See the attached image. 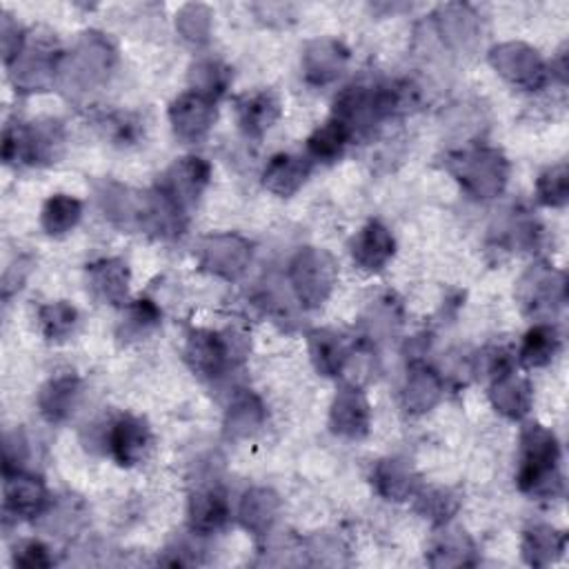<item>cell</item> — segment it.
I'll list each match as a JSON object with an SVG mask.
<instances>
[{
    "label": "cell",
    "mask_w": 569,
    "mask_h": 569,
    "mask_svg": "<svg viewBox=\"0 0 569 569\" xmlns=\"http://www.w3.org/2000/svg\"><path fill=\"white\" fill-rule=\"evenodd\" d=\"M558 351H560L558 329L549 322H538L525 333L518 351V360L527 369H538V367H547Z\"/></svg>",
    "instance_id": "obj_32"
},
{
    "label": "cell",
    "mask_w": 569,
    "mask_h": 569,
    "mask_svg": "<svg viewBox=\"0 0 569 569\" xmlns=\"http://www.w3.org/2000/svg\"><path fill=\"white\" fill-rule=\"evenodd\" d=\"M516 298L525 313L549 318L565 302V278L547 264H533L518 282Z\"/></svg>",
    "instance_id": "obj_7"
},
{
    "label": "cell",
    "mask_w": 569,
    "mask_h": 569,
    "mask_svg": "<svg viewBox=\"0 0 569 569\" xmlns=\"http://www.w3.org/2000/svg\"><path fill=\"white\" fill-rule=\"evenodd\" d=\"M82 398V382L76 373L64 371L51 376L38 391V409L51 425H60L73 416Z\"/></svg>",
    "instance_id": "obj_15"
},
{
    "label": "cell",
    "mask_w": 569,
    "mask_h": 569,
    "mask_svg": "<svg viewBox=\"0 0 569 569\" xmlns=\"http://www.w3.org/2000/svg\"><path fill=\"white\" fill-rule=\"evenodd\" d=\"M516 482L522 493L533 498H556L560 493V445L553 431L540 425H527L522 429Z\"/></svg>",
    "instance_id": "obj_1"
},
{
    "label": "cell",
    "mask_w": 569,
    "mask_h": 569,
    "mask_svg": "<svg viewBox=\"0 0 569 569\" xmlns=\"http://www.w3.org/2000/svg\"><path fill=\"white\" fill-rule=\"evenodd\" d=\"M182 353L189 369L204 380H213L222 376L236 362L224 331L220 333L209 329L189 331Z\"/></svg>",
    "instance_id": "obj_9"
},
{
    "label": "cell",
    "mask_w": 569,
    "mask_h": 569,
    "mask_svg": "<svg viewBox=\"0 0 569 569\" xmlns=\"http://www.w3.org/2000/svg\"><path fill=\"white\" fill-rule=\"evenodd\" d=\"M200 267L224 280H236L244 273L251 260V247L240 236L216 233L207 236L198 249Z\"/></svg>",
    "instance_id": "obj_11"
},
{
    "label": "cell",
    "mask_w": 569,
    "mask_h": 569,
    "mask_svg": "<svg viewBox=\"0 0 569 569\" xmlns=\"http://www.w3.org/2000/svg\"><path fill=\"white\" fill-rule=\"evenodd\" d=\"M160 316L162 313H160V309L153 300H149V298L133 300L124 311L118 336L127 342L129 340H140L144 336H149L160 325Z\"/></svg>",
    "instance_id": "obj_36"
},
{
    "label": "cell",
    "mask_w": 569,
    "mask_h": 569,
    "mask_svg": "<svg viewBox=\"0 0 569 569\" xmlns=\"http://www.w3.org/2000/svg\"><path fill=\"white\" fill-rule=\"evenodd\" d=\"M231 516L227 493L218 485L200 487L189 498V527L193 533L207 536L227 525Z\"/></svg>",
    "instance_id": "obj_20"
},
{
    "label": "cell",
    "mask_w": 569,
    "mask_h": 569,
    "mask_svg": "<svg viewBox=\"0 0 569 569\" xmlns=\"http://www.w3.org/2000/svg\"><path fill=\"white\" fill-rule=\"evenodd\" d=\"M169 122L176 138L184 142H198L216 122V100L189 89L171 102Z\"/></svg>",
    "instance_id": "obj_13"
},
{
    "label": "cell",
    "mask_w": 569,
    "mask_h": 569,
    "mask_svg": "<svg viewBox=\"0 0 569 569\" xmlns=\"http://www.w3.org/2000/svg\"><path fill=\"white\" fill-rule=\"evenodd\" d=\"M178 29L191 42H204L209 33V11L202 4H189L178 16Z\"/></svg>",
    "instance_id": "obj_41"
},
{
    "label": "cell",
    "mask_w": 569,
    "mask_h": 569,
    "mask_svg": "<svg viewBox=\"0 0 569 569\" xmlns=\"http://www.w3.org/2000/svg\"><path fill=\"white\" fill-rule=\"evenodd\" d=\"M307 553L313 558L318 565H338L340 556L345 553V547L338 536L329 533H316L307 540Z\"/></svg>",
    "instance_id": "obj_43"
},
{
    "label": "cell",
    "mask_w": 569,
    "mask_h": 569,
    "mask_svg": "<svg viewBox=\"0 0 569 569\" xmlns=\"http://www.w3.org/2000/svg\"><path fill=\"white\" fill-rule=\"evenodd\" d=\"M191 91L216 100L229 84V69L218 60H200L191 69Z\"/></svg>",
    "instance_id": "obj_37"
},
{
    "label": "cell",
    "mask_w": 569,
    "mask_h": 569,
    "mask_svg": "<svg viewBox=\"0 0 569 569\" xmlns=\"http://www.w3.org/2000/svg\"><path fill=\"white\" fill-rule=\"evenodd\" d=\"M96 198L104 218L122 229H142L147 193H136L118 182H102L96 189Z\"/></svg>",
    "instance_id": "obj_17"
},
{
    "label": "cell",
    "mask_w": 569,
    "mask_h": 569,
    "mask_svg": "<svg viewBox=\"0 0 569 569\" xmlns=\"http://www.w3.org/2000/svg\"><path fill=\"white\" fill-rule=\"evenodd\" d=\"M309 356L318 373L322 376H340L342 365L349 356V345L345 342L342 333L333 329H313L307 336Z\"/></svg>",
    "instance_id": "obj_30"
},
{
    "label": "cell",
    "mask_w": 569,
    "mask_h": 569,
    "mask_svg": "<svg viewBox=\"0 0 569 569\" xmlns=\"http://www.w3.org/2000/svg\"><path fill=\"white\" fill-rule=\"evenodd\" d=\"M449 169L462 189L473 198H496L509 176V164L498 149L473 147L456 151L449 158Z\"/></svg>",
    "instance_id": "obj_4"
},
{
    "label": "cell",
    "mask_w": 569,
    "mask_h": 569,
    "mask_svg": "<svg viewBox=\"0 0 569 569\" xmlns=\"http://www.w3.org/2000/svg\"><path fill=\"white\" fill-rule=\"evenodd\" d=\"M567 536L551 525H531L522 531V556L531 567H547L565 553Z\"/></svg>",
    "instance_id": "obj_31"
},
{
    "label": "cell",
    "mask_w": 569,
    "mask_h": 569,
    "mask_svg": "<svg viewBox=\"0 0 569 569\" xmlns=\"http://www.w3.org/2000/svg\"><path fill=\"white\" fill-rule=\"evenodd\" d=\"M311 160L298 153H276L262 169V184L267 191L289 198L293 196L309 178Z\"/></svg>",
    "instance_id": "obj_23"
},
{
    "label": "cell",
    "mask_w": 569,
    "mask_h": 569,
    "mask_svg": "<svg viewBox=\"0 0 569 569\" xmlns=\"http://www.w3.org/2000/svg\"><path fill=\"white\" fill-rule=\"evenodd\" d=\"M62 56L44 44H27L9 64V76L16 91H47L58 80V67Z\"/></svg>",
    "instance_id": "obj_10"
},
{
    "label": "cell",
    "mask_w": 569,
    "mask_h": 569,
    "mask_svg": "<svg viewBox=\"0 0 569 569\" xmlns=\"http://www.w3.org/2000/svg\"><path fill=\"white\" fill-rule=\"evenodd\" d=\"M264 418H267V411L262 400L253 391L242 389L231 398L227 407L224 436L231 440L249 438L264 425Z\"/></svg>",
    "instance_id": "obj_28"
},
{
    "label": "cell",
    "mask_w": 569,
    "mask_h": 569,
    "mask_svg": "<svg viewBox=\"0 0 569 569\" xmlns=\"http://www.w3.org/2000/svg\"><path fill=\"white\" fill-rule=\"evenodd\" d=\"M278 511H280L278 493L267 487H253L240 500L238 520L249 533H253L256 538H262L271 531L278 518Z\"/></svg>",
    "instance_id": "obj_27"
},
{
    "label": "cell",
    "mask_w": 569,
    "mask_h": 569,
    "mask_svg": "<svg viewBox=\"0 0 569 569\" xmlns=\"http://www.w3.org/2000/svg\"><path fill=\"white\" fill-rule=\"evenodd\" d=\"M4 513L13 518H38L49 507L47 487L24 471L4 473Z\"/></svg>",
    "instance_id": "obj_16"
},
{
    "label": "cell",
    "mask_w": 569,
    "mask_h": 569,
    "mask_svg": "<svg viewBox=\"0 0 569 569\" xmlns=\"http://www.w3.org/2000/svg\"><path fill=\"white\" fill-rule=\"evenodd\" d=\"M489 62L502 78L522 89H538L547 82L545 60L538 56L536 49L522 42H505L493 47L489 53Z\"/></svg>",
    "instance_id": "obj_8"
},
{
    "label": "cell",
    "mask_w": 569,
    "mask_h": 569,
    "mask_svg": "<svg viewBox=\"0 0 569 569\" xmlns=\"http://www.w3.org/2000/svg\"><path fill=\"white\" fill-rule=\"evenodd\" d=\"M347 58L349 53L338 40L322 38V40L309 42L302 53V71L307 82L320 84V87L333 82L342 73Z\"/></svg>",
    "instance_id": "obj_21"
},
{
    "label": "cell",
    "mask_w": 569,
    "mask_h": 569,
    "mask_svg": "<svg viewBox=\"0 0 569 569\" xmlns=\"http://www.w3.org/2000/svg\"><path fill=\"white\" fill-rule=\"evenodd\" d=\"M38 327L47 340L62 342L78 327V309L67 300L47 302L38 309Z\"/></svg>",
    "instance_id": "obj_35"
},
{
    "label": "cell",
    "mask_w": 569,
    "mask_h": 569,
    "mask_svg": "<svg viewBox=\"0 0 569 569\" xmlns=\"http://www.w3.org/2000/svg\"><path fill=\"white\" fill-rule=\"evenodd\" d=\"M336 280V260L322 249H300L289 264V284L302 307H320L331 296Z\"/></svg>",
    "instance_id": "obj_5"
},
{
    "label": "cell",
    "mask_w": 569,
    "mask_h": 569,
    "mask_svg": "<svg viewBox=\"0 0 569 569\" xmlns=\"http://www.w3.org/2000/svg\"><path fill=\"white\" fill-rule=\"evenodd\" d=\"M536 196L545 207H562L569 198V171L567 164H553L538 176Z\"/></svg>",
    "instance_id": "obj_39"
},
{
    "label": "cell",
    "mask_w": 569,
    "mask_h": 569,
    "mask_svg": "<svg viewBox=\"0 0 569 569\" xmlns=\"http://www.w3.org/2000/svg\"><path fill=\"white\" fill-rule=\"evenodd\" d=\"M371 480H373L376 491L385 500H393V502H402V500L416 496L418 487H420V478H418L416 469L405 458L380 460L371 473Z\"/></svg>",
    "instance_id": "obj_24"
},
{
    "label": "cell",
    "mask_w": 569,
    "mask_h": 569,
    "mask_svg": "<svg viewBox=\"0 0 569 569\" xmlns=\"http://www.w3.org/2000/svg\"><path fill=\"white\" fill-rule=\"evenodd\" d=\"M87 289L104 305H124L129 291V267L120 258H102L87 267Z\"/></svg>",
    "instance_id": "obj_19"
},
{
    "label": "cell",
    "mask_w": 569,
    "mask_h": 569,
    "mask_svg": "<svg viewBox=\"0 0 569 569\" xmlns=\"http://www.w3.org/2000/svg\"><path fill=\"white\" fill-rule=\"evenodd\" d=\"M64 133L58 120L16 122L4 129L2 160L7 164H47L53 162L62 149Z\"/></svg>",
    "instance_id": "obj_3"
},
{
    "label": "cell",
    "mask_w": 569,
    "mask_h": 569,
    "mask_svg": "<svg viewBox=\"0 0 569 569\" xmlns=\"http://www.w3.org/2000/svg\"><path fill=\"white\" fill-rule=\"evenodd\" d=\"M2 456H4V473L20 471V465L29 456V445L22 433V429H13L4 433V445H2Z\"/></svg>",
    "instance_id": "obj_44"
},
{
    "label": "cell",
    "mask_w": 569,
    "mask_h": 569,
    "mask_svg": "<svg viewBox=\"0 0 569 569\" xmlns=\"http://www.w3.org/2000/svg\"><path fill=\"white\" fill-rule=\"evenodd\" d=\"M489 398H491V405L496 407V411H500L502 416H507L511 420H520L529 413L533 393H531V385L527 378L518 376L513 369H507V371L493 376Z\"/></svg>",
    "instance_id": "obj_25"
},
{
    "label": "cell",
    "mask_w": 569,
    "mask_h": 569,
    "mask_svg": "<svg viewBox=\"0 0 569 569\" xmlns=\"http://www.w3.org/2000/svg\"><path fill=\"white\" fill-rule=\"evenodd\" d=\"M427 562L433 567H462L476 562V545L460 527L442 522V529L433 536Z\"/></svg>",
    "instance_id": "obj_26"
},
{
    "label": "cell",
    "mask_w": 569,
    "mask_h": 569,
    "mask_svg": "<svg viewBox=\"0 0 569 569\" xmlns=\"http://www.w3.org/2000/svg\"><path fill=\"white\" fill-rule=\"evenodd\" d=\"M278 116H280V102L276 93L269 89H258L236 100L238 127L249 138H260L264 131H269L278 120Z\"/></svg>",
    "instance_id": "obj_22"
},
{
    "label": "cell",
    "mask_w": 569,
    "mask_h": 569,
    "mask_svg": "<svg viewBox=\"0 0 569 569\" xmlns=\"http://www.w3.org/2000/svg\"><path fill=\"white\" fill-rule=\"evenodd\" d=\"M82 216V202L67 193L51 196L40 211V224L49 236H62L71 231Z\"/></svg>",
    "instance_id": "obj_34"
},
{
    "label": "cell",
    "mask_w": 569,
    "mask_h": 569,
    "mask_svg": "<svg viewBox=\"0 0 569 569\" xmlns=\"http://www.w3.org/2000/svg\"><path fill=\"white\" fill-rule=\"evenodd\" d=\"M329 427L336 436L347 440H360L371 427V407L360 387L345 385L336 393L329 411Z\"/></svg>",
    "instance_id": "obj_14"
},
{
    "label": "cell",
    "mask_w": 569,
    "mask_h": 569,
    "mask_svg": "<svg viewBox=\"0 0 569 569\" xmlns=\"http://www.w3.org/2000/svg\"><path fill=\"white\" fill-rule=\"evenodd\" d=\"M104 445L120 467H133L149 456L153 436L142 418L127 413L111 422L109 431L104 433Z\"/></svg>",
    "instance_id": "obj_12"
},
{
    "label": "cell",
    "mask_w": 569,
    "mask_h": 569,
    "mask_svg": "<svg viewBox=\"0 0 569 569\" xmlns=\"http://www.w3.org/2000/svg\"><path fill=\"white\" fill-rule=\"evenodd\" d=\"M211 167L200 156L178 158L158 180V191L171 200L182 213H187L200 200L209 184Z\"/></svg>",
    "instance_id": "obj_6"
},
{
    "label": "cell",
    "mask_w": 569,
    "mask_h": 569,
    "mask_svg": "<svg viewBox=\"0 0 569 569\" xmlns=\"http://www.w3.org/2000/svg\"><path fill=\"white\" fill-rule=\"evenodd\" d=\"M460 498L449 487H429L418 493V511L436 522H447L458 511Z\"/></svg>",
    "instance_id": "obj_38"
},
{
    "label": "cell",
    "mask_w": 569,
    "mask_h": 569,
    "mask_svg": "<svg viewBox=\"0 0 569 569\" xmlns=\"http://www.w3.org/2000/svg\"><path fill=\"white\" fill-rule=\"evenodd\" d=\"M44 527L49 531H56L58 536H71L82 525V511L80 502H73L71 498L60 500V502H49V507L42 511Z\"/></svg>",
    "instance_id": "obj_40"
},
{
    "label": "cell",
    "mask_w": 569,
    "mask_h": 569,
    "mask_svg": "<svg viewBox=\"0 0 569 569\" xmlns=\"http://www.w3.org/2000/svg\"><path fill=\"white\" fill-rule=\"evenodd\" d=\"M13 565L16 567H27V569H40V567H51L53 556L49 553V547L36 538L20 540L13 547Z\"/></svg>",
    "instance_id": "obj_42"
},
{
    "label": "cell",
    "mask_w": 569,
    "mask_h": 569,
    "mask_svg": "<svg viewBox=\"0 0 569 569\" xmlns=\"http://www.w3.org/2000/svg\"><path fill=\"white\" fill-rule=\"evenodd\" d=\"M396 242L391 231L378 222H367L351 240V258L365 271H380L393 258Z\"/></svg>",
    "instance_id": "obj_18"
},
{
    "label": "cell",
    "mask_w": 569,
    "mask_h": 569,
    "mask_svg": "<svg viewBox=\"0 0 569 569\" xmlns=\"http://www.w3.org/2000/svg\"><path fill=\"white\" fill-rule=\"evenodd\" d=\"M440 396H442L440 376L422 362L411 365V369L407 373V382L402 387L405 409L409 413H425V411L433 409V405L440 400Z\"/></svg>",
    "instance_id": "obj_29"
},
{
    "label": "cell",
    "mask_w": 569,
    "mask_h": 569,
    "mask_svg": "<svg viewBox=\"0 0 569 569\" xmlns=\"http://www.w3.org/2000/svg\"><path fill=\"white\" fill-rule=\"evenodd\" d=\"M113 62L116 51L111 42L102 33L89 31L80 38L78 47L69 56H62L56 82L67 91H91L107 82Z\"/></svg>",
    "instance_id": "obj_2"
},
{
    "label": "cell",
    "mask_w": 569,
    "mask_h": 569,
    "mask_svg": "<svg viewBox=\"0 0 569 569\" xmlns=\"http://www.w3.org/2000/svg\"><path fill=\"white\" fill-rule=\"evenodd\" d=\"M349 140L351 133L347 131V127L336 118H329L307 138V158L318 162H333L342 156Z\"/></svg>",
    "instance_id": "obj_33"
}]
</instances>
